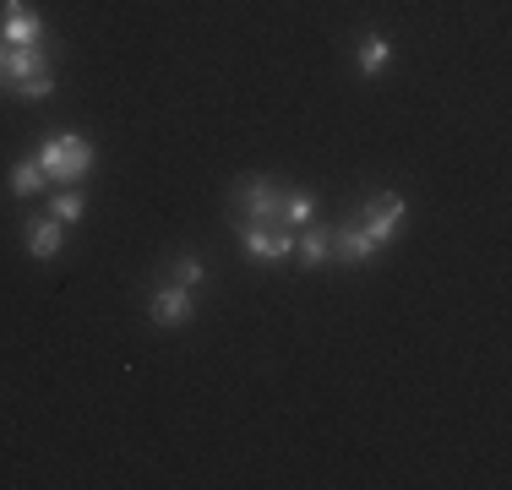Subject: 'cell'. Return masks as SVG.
I'll list each match as a JSON object with an SVG mask.
<instances>
[{
	"label": "cell",
	"mask_w": 512,
	"mask_h": 490,
	"mask_svg": "<svg viewBox=\"0 0 512 490\" xmlns=\"http://www.w3.org/2000/svg\"><path fill=\"white\" fill-rule=\"evenodd\" d=\"M33 158H39V169H44V180H50V186H77V180H88L93 164H99L93 142L77 137V131H55V137L44 142Z\"/></svg>",
	"instance_id": "obj_1"
},
{
	"label": "cell",
	"mask_w": 512,
	"mask_h": 490,
	"mask_svg": "<svg viewBox=\"0 0 512 490\" xmlns=\"http://www.w3.org/2000/svg\"><path fill=\"white\" fill-rule=\"evenodd\" d=\"M229 213L246 218V224H278V213H284V186H278L273 175H246L229 191Z\"/></svg>",
	"instance_id": "obj_2"
},
{
	"label": "cell",
	"mask_w": 512,
	"mask_h": 490,
	"mask_svg": "<svg viewBox=\"0 0 512 490\" xmlns=\"http://www.w3.org/2000/svg\"><path fill=\"white\" fill-rule=\"evenodd\" d=\"M404 224H409V202H404L398 191H376V196H365V207H360V229L376 240V251L404 235Z\"/></svg>",
	"instance_id": "obj_3"
},
{
	"label": "cell",
	"mask_w": 512,
	"mask_h": 490,
	"mask_svg": "<svg viewBox=\"0 0 512 490\" xmlns=\"http://www.w3.org/2000/svg\"><path fill=\"white\" fill-rule=\"evenodd\" d=\"M235 235L251 262H262V267H278L295 256V229H284V224H246V218H235Z\"/></svg>",
	"instance_id": "obj_4"
},
{
	"label": "cell",
	"mask_w": 512,
	"mask_h": 490,
	"mask_svg": "<svg viewBox=\"0 0 512 490\" xmlns=\"http://www.w3.org/2000/svg\"><path fill=\"white\" fill-rule=\"evenodd\" d=\"M191 316H197V305H191V289H186V284H169V278H158L153 294H148V322H153V327H186Z\"/></svg>",
	"instance_id": "obj_5"
},
{
	"label": "cell",
	"mask_w": 512,
	"mask_h": 490,
	"mask_svg": "<svg viewBox=\"0 0 512 490\" xmlns=\"http://www.w3.org/2000/svg\"><path fill=\"white\" fill-rule=\"evenodd\" d=\"M44 17H33L28 0H0V44L17 49V44H44Z\"/></svg>",
	"instance_id": "obj_6"
},
{
	"label": "cell",
	"mask_w": 512,
	"mask_h": 490,
	"mask_svg": "<svg viewBox=\"0 0 512 490\" xmlns=\"http://www.w3.org/2000/svg\"><path fill=\"white\" fill-rule=\"evenodd\" d=\"M55 49L60 44H17V49H6V71H0V82H22V77H44V71H50V60H55Z\"/></svg>",
	"instance_id": "obj_7"
},
{
	"label": "cell",
	"mask_w": 512,
	"mask_h": 490,
	"mask_svg": "<svg viewBox=\"0 0 512 490\" xmlns=\"http://www.w3.org/2000/svg\"><path fill=\"white\" fill-rule=\"evenodd\" d=\"M60 240H66V224H55L50 213H39V218H28V224H22V245H28L39 262H55Z\"/></svg>",
	"instance_id": "obj_8"
},
{
	"label": "cell",
	"mask_w": 512,
	"mask_h": 490,
	"mask_svg": "<svg viewBox=\"0 0 512 490\" xmlns=\"http://www.w3.org/2000/svg\"><path fill=\"white\" fill-rule=\"evenodd\" d=\"M376 256V240L365 235L360 224H338L333 229V262H349V267H365Z\"/></svg>",
	"instance_id": "obj_9"
},
{
	"label": "cell",
	"mask_w": 512,
	"mask_h": 490,
	"mask_svg": "<svg viewBox=\"0 0 512 490\" xmlns=\"http://www.w3.org/2000/svg\"><path fill=\"white\" fill-rule=\"evenodd\" d=\"M295 256L311 267V273L333 262V224H306V235H295Z\"/></svg>",
	"instance_id": "obj_10"
},
{
	"label": "cell",
	"mask_w": 512,
	"mask_h": 490,
	"mask_svg": "<svg viewBox=\"0 0 512 490\" xmlns=\"http://www.w3.org/2000/svg\"><path fill=\"white\" fill-rule=\"evenodd\" d=\"M355 60H360V77H382V71L393 66V39H387V33H365Z\"/></svg>",
	"instance_id": "obj_11"
},
{
	"label": "cell",
	"mask_w": 512,
	"mask_h": 490,
	"mask_svg": "<svg viewBox=\"0 0 512 490\" xmlns=\"http://www.w3.org/2000/svg\"><path fill=\"white\" fill-rule=\"evenodd\" d=\"M44 186H50V180H44V169H39V158H17V164H11V175H6V191L11 196H39Z\"/></svg>",
	"instance_id": "obj_12"
},
{
	"label": "cell",
	"mask_w": 512,
	"mask_h": 490,
	"mask_svg": "<svg viewBox=\"0 0 512 490\" xmlns=\"http://www.w3.org/2000/svg\"><path fill=\"white\" fill-rule=\"evenodd\" d=\"M44 213H50L55 224H77V218L88 213V191H82V186H60V191L50 196V207H44Z\"/></svg>",
	"instance_id": "obj_13"
},
{
	"label": "cell",
	"mask_w": 512,
	"mask_h": 490,
	"mask_svg": "<svg viewBox=\"0 0 512 490\" xmlns=\"http://www.w3.org/2000/svg\"><path fill=\"white\" fill-rule=\"evenodd\" d=\"M316 218V196L311 191H284V213H278V224L284 229H306Z\"/></svg>",
	"instance_id": "obj_14"
},
{
	"label": "cell",
	"mask_w": 512,
	"mask_h": 490,
	"mask_svg": "<svg viewBox=\"0 0 512 490\" xmlns=\"http://www.w3.org/2000/svg\"><path fill=\"white\" fill-rule=\"evenodd\" d=\"M164 278H169V284H186V289H197L202 278H207V267H202V256L180 251V256H169V262H164Z\"/></svg>",
	"instance_id": "obj_15"
},
{
	"label": "cell",
	"mask_w": 512,
	"mask_h": 490,
	"mask_svg": "<svg viewBox=\"0 0 512 490\" xmlns=\"http://www.w3.org/2000/svg\"><path fill=\"white\" fill-rule=\"evenodd\" d=\"M6 93L28 98V104H50V98H55V77H50V71H44V77H22V82H11Z\"/></svg>",
	"instance_id": "obj_16"
},
{
	"label": "cell",
	"mask_w": 512,
	"mask_h": 490,
	"mask_svg": "<svg viewBox=\"0 0 512 490\" xmlns=\"http://www.w3.org/2000/svg\"><path fill=\"white\" fill-rule=\"evenodd\" d=\"M0 71H6V44H0Z\"/></svg>",
	"instance_id": "obj_17"
}]
</instances>
